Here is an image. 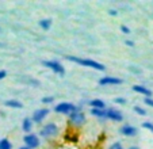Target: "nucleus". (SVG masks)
Wrapping results in <instances>:
<instances>
[{
    "label": "nucleus",
    "mask_w": 153,
    "mask_h": 149,
    "mask_svg": "<svg viewBox=\"0 0 153 149\" xmlns=\"http://www.w3.org/2000/svg\"><path fill=\"white\" fill-rule=\"evenodd\" d=\"M52 19H49V18H45V19H41L39 22H38V25H39V27L42 30H45V31H48V30H50V27H52Z\"/></svg>",
    "instance_id": "nucleus-16"
},
{
    "label": "nucleus",
    "mask_w": 153,
    "mask_h": 149,
    "mask_svg": "<svg viewBox=\"0 0 153 149\" xmlns=\"http://www.w3.org/2000/svg\"><path fill=\"white\" fill-rule=\"evenodd\" d=\"M125 43H126L127 46H131V48L134 46V42H133V41H130V39H126V41H125Z\"/></svg>",
    "instance_id": "nucleus-28"
},
{
    "label": "nucleus",
    "mask_w": 153,
    "mask_h": 149,
    "mask_svg": "<svg viewBox=\"0 0 153 149\" xmlns=\"http://www.w3.org/2000/svg\"><path fill=\"white\" fill-rule=\"evenodd\" d=\"M6 76H7V72L4 69H0V80H3Z\"/></svg>",
    "instance_id": "nucleus-25"
},
{
    "label": "nucleus",
    "mask_w": 153,
    "mask_h": 149,
    "mask_svg": "<svg viewBox=\"0 0 153 149\" xmlns=\"http://www.w3.org/2000/svg\"><path fill=\"white\" fill-rule=\"evenodd\" d=\"M19 149H29V148H27V146H25V145H23V146H20Z\"/></svg>",
    "instance_id": "nucleus-30"
},
{
    "label": "nucleus",
    "mask_w": 153,
    "mask_h": 149,
    "mask_svg": "<svg viewBox=\"0 0 153 149\" xmlns=\"http://www.w3.org/2000/svg\"><path fill=\"white\" fill-rule=\"evenodd\" d=\"M133 91L137 92V94L144 95V96H146V98H150V96H152V91H150L148 87H145V86H140V84H136V86H133Z\"/></svg>",
    "instance_id": "nucleus-11"
},
{
    "label": "nucleus",
    "mask_w": 153,
    "mask_h": 149,
    "mask_svg": "<svg viewBox=\"0 0 153 149\" xmlns=\"http://www.w3.org/2000/svg\"><path fill=\"white\" fill-rule=\"evenodd\" d=\"M106 119L114 121V122H122L123 121V114L118 111L117 109H106Z\"/></svg>",
    "instance_id": "nucleus-8"
},
{
    "label": "nucleus",
    "mask_w": 153,
    "mask_h": 149,
    "mask_svg": "<svg viewBox=\"0 0 153 149\" xmlns=\"http://www.w3.org/2000/svg\"><path fill=\"white\" fill-rule=\"evenodd\" d=\"M99 86H103V87H107V86H119V84L123 83V80L119 77H115V76H103L102 79H99Z\"/></svg>",
    "instance_id": "nucleus-7"
},
{
    "label": "nucleus",
    "mask_w": 153,
    "mask_h": 149,
    "mask_svg": "<svg viewBox=\"0 0 153 149\" xmlns=\"http://www.w3.org/2000/svg\"><path fill=\"white\" fill-rule=\"evenodd\" d=\"M22 130H23L25 133H31V130H33V121H31V118H29V117H26V118H23V121H22Z\"/></svg>",
    "instance_id": "nucleus-12"
},
{
    "label": "nucleus",
    "mask_w": 153,
    "mask_h": 149,
    "mask_svg": "<svg viewBox=\"0 0 153 149\" xmlns=\"http://www.w3.org/2000/svg\"><path fill=\"white\" fill-rule=\"evenodd\" d=\"M23 144L29 149H37L41 145V140L35 133H29L23 137Z\"/></svg>",
    "instance_id": "nucleus-6"
},
{
    "label": "nucleus",
    "mask_w": 153,
    "mask_h": 149,
    "mask_svg": "<svg viewBox=\"0 0 153 149\" xmlns=\"http://www.w3.org/2000/svg\"><path fill=\"white\" fill-rule=\"evenodd\" d=\"M119 133L122 136H125V137H134V136H137L138 130H137V127L131 126V125H123L119 129Z\"/></svg>",
    "instance_id": "nucleus-10"
},
{
    "label": "nucleus",
    "mask_w": 153,
    "mask_h": 149,
    "mask_svg": "<svg viewBox=\"0 0 153 149\" xmlns=\"http://www.w3.org/2000/svg\"><path fill=\"white\" fill-rule=\"evenodd\" d=\"M42 65L49 68L53 73L58 74V76H64L65 74V68L64 65L60 63V61H56V60H43L42 61Z\"/></svg>",
    "instance_id": "nucleus-3"
},
{
    "label": "nucleus",
    "mask_w": 153,
    "mask_h": 149,
    "mask_svg": "<svg viewBox=\"0 0 153 149\" xmlns=\"http://www.w3.org/2000/svg\"><path fill=\"white\" fill-rule=\"evenodd\" d=\"M145 104H148L149 107H153V99L152 98H145Z\"/></svg>",
    "instance_id": "nucleus-24"
},
{
    "label": "nucleus",
    "mask_w": 153,
    "mask_h": 149,
    "mask_svg": "<svg viewBox=\"0 0 153 149\" xmlns=\"http://www.w3.org/2000/svg\"><path fill=\"white\" fill-rule=\"evenodd\" d=\"M49 114V109H38L33 112V117H31V121L33 123H41L45 118L48 117Z\"/></svg>",
    "instance_id": "nucleus-9"
},
{
    "label": "nucleus",
    "mask_w": 153,
    "mask_h": 149,
    "mask_svg": "<svg viewBox=\"0 0 153 149\" xmlns=\"http://www.w3.org/2000/svg\"><path fill=\"white\" fill-rule=\"evenodd\" d=\"M142 127L146 130H149V132H153V123L152 122H144L142 123Z\"/></svg>",
    "instance_id": "nucleus-21"
},
{
    "label": "nucleus",
    "mask_w": 153,
    "mask_h": 149,
    "mask_svg": "<svg viewBox=\"0 0 153 149\" xmlns=\"http://www.w3.org/2000/svg\"><path fill=\"white\" fill-rule=\"evenodd\" d=\"M114 102H115L117 104H125L126 103V99H125V98H115Z\"/></svg>",
    "instance_id": "nucleus-23"
},
{
    "label": "nucleus",
    "mask_w": 153,
    "mask_h": 149,
    "mask_svg": "<svg viewBox=\"0 0 153 149\" xmlns=\"http://www.w3.org/2000/svg\"><path fill=\"white\" fill-rule=\"evenodd\" d=\"M88 106L91 107V109H106V103H104L102 99H92V101L88 102Z\"/></svg>",
    "instance_id": "nucleus-13"
},
{
    "label": "nucleus",
    "mask_w": 153,
    "mask_h": 149,
    "mask_svg": "<svg viewBox=\"0 0 153 149\" xmlns=\"http://www.w3.org/2000/svg\"><path fill=\"white\" fill-rule=\"evenodd\" d=\"M91 115L98 119H106V109H91Z\"/></svg>",
    "instance_id": "nucleus-15"
},
{
    "label": "nucleus",
    "mask_w": 153,
    "mask_h": 149,
    "mask_svg": "<svg viewBox=\"0 0 153 149\" xmlns=\"http://www.w3.org/2000/svg\"><path fill=\"white\" fill-rule=\"evenodd\" d=\"M76 109H77V107H76L73 103H71V102H61V103L56 104L54 112H57V114H64V115H69V114H72Z\"/></svg>",
    "instance_id": "nucleus-5"
},
{
    "label": "nucleus",
    "mask_w": 153,
    "mask_h": 149,
    "mask_svg": "<svg viewBox=\"0 0 153 149\" xmlns=\"http://www.w3.org/2000/svg\"><path fill=\"white\" fill-rule=\"evenodd\" d=\"M0 149H12V144L8 138H1L0 140Z\"/></svg>",
    "instance_id": "nucleus-17"
},
{
    "label": "nucleus",
    "mask_w": 153,
    "mask_h": 149,
    "mask_svg": "<svg viewBox=\"0 0 153 149\" xmlns=\"http://www.w3.org/2000/svg\"><path fill=\"white\" fill-rule=\"evenodd\" d=\"M129 149H140V148H138V146H130Z\"/></svg>",
    "instance_id": "nucleus-29"
},
{
    "label": "nucleus",
    "mask_w": 153,
    "mask_h": 149,
    "mask_svg": "<svg viewBox=\"0 0 153 149\" xmlns=\"http://www.w3.org/2000/svg\"><path fill=\"white\" fill-rule=\"evenodd\" d=\"M121 31L123 33V34L127 35V34H130V33H131V30H130L129 27L126 26V25H121Z\"/></svg>",
    "instance_id": "nucleus-22"
},
{
    "label": "nucleus",
    "mask_w": 153,
    "mask_h": 149,
    "mask_svg": "<svg viewBox=\"0 0 153 149\" xmlns=\"http://www.w3.org/2000/svg\"><path fill=\"white\" fill-rule=\"evenodd\" d=\"M41 102H42L43 104H50V103H53V102H54V98H53V96H45V98H42V99H41Z\"/></svg>",
    "instance_id": "nucleus-19"
},
{
    "label": "nucleus",
    "mask_w": 153,
    "mask_h": 149,
    "mask_svg": "<svg viewBox=\"0 0 153 149\" xmlns=\"http://www.w3.org/2000/svg\"><path fill=\"white\" fill-rule=\"evenodd\" d=\"M0 33H1V27H0Z\"/></svg>",
    "instance_id": "nucleus-31"
},
{
    "label": "nucleus",
    "mask_w": 153,
    "mask_h": 149,
    "mask_svg": "<svg viewBox=\"0 0 153 149\" xmlns=\"http://www.w3.org/2000/svg\"><path fill=\"white\" fill-rule=\"evenodd\" d=\"M107 149H125V148H123V145H122L119 141H115V142H113Z\"/></svg>",
    "instance_id": "nucleus-18"
},
{
    "label": "nucleus",
    "mask_w": 153,
    "mask_h": 149,
    "mask_svg": "<svg viewBox=\"0 0 153 149\" xmlns=\"http://www.w3.org/2000/svg\"><path fill=\"white\" fill-rule=\"evenodd\" d=\"M58 134V126L54 122L45 123V126H42V129L39 130V136L42 138H50Z\"/></svg>",
    "instance_id": "nucleus-4"
},
{
    "label": "nucleus",
    "mask_w": 153,
    "mask_h": 149,
    "mask_svg": "<svg viewBox=\"0 0 153 149\" xmlns=\"http://www.w3.org/2000/svg\"><path fill=\"white\" fill-rule=\"evenodd\" d=\"M29 83L30 84H33V86H39V81H38V80H35V79H30V80H29Z\"/></svg>",
    "instance_id": "nucleus-26"
},
{
    "label": "nucleus",
    "mask_w": 153,
    "mask_h": 149,
    "mask_svg": "<svg viewBox=\"0 0 153 149\" xmlns=\"http://www.w3.org/2000/svg\"><path fill=\"white\" fill-rule=\"evenodd\" d=\"M67 60L72 61V63L77 64V65L96 69V71H106V66H104L103 64L98 63V61H95V60H91V58H81V57H76V56H67Z\"/></svg>",
    "instance_id": "nucleus-1"
},
{
    "label": "nucleus",
    "mask_w": 153,
    "mask_h": 149,
    "mask_svg": "<svg viewBox=\"0 0 153 149\" xmlns=\"http://www.w3.org/2000/svg\"><path fill=\"white\" fill-rule=\"evenodd\" d=\"M68 117H69V123L73 125L75 127H81L84 123L87 122V117L80 107H77V109H76L72 114L68 115Z\"/></svg>",
    "instance_id": "nucleus-2"
},
{
    "label": "nucleus",
    "mask_w": 153,
    "mask_h": 149,
    "mask_svg": "<svg viewBox=\"0 0 153 149\" xmlns=\"http://www.w3.org/2000/svg\"><path fill=\"white\" fill-rule=\"evenodd\" d=\"M4 104H6L8 109H16V110H19V109H22V107H23L22 102L16 101V99H8V101L4 102Z\"/></svg>",
    "instance_id": "nucleus-14"
},
{
    "label": "nucleus",
    "mask_w": 153,
    "mask_h": 149,
    "mask_svg": "<svg viewBox=\"0 0 153 149\" xmlns=\"http://www.w3.org/2000/svg\"><path fill=\"white\" fill-rule=\"evenodd\" d=\"M108 14H110L111 16H117V15H118V11H117V10H110Z\"/></svg>",
    "instance_id": "nucleus-27"
},
{
    "label": "nucleus",
    "mask_w": 153,
    "mask_h": 149,
    "mask_svg": "<svg viewBox=\"0 0 153 149\" xmlns=\"http://www.w3.org/2000/svg\"><path fill=\"white\" fill-rule=\"evenodd\" d=\"M134 112H136V114H138V115H141V117L146 115V111H145L142 107H140V106H136V107H134Z\"/></svg>",
    "instance_id": "nucleus-20"
}]
</instances>
